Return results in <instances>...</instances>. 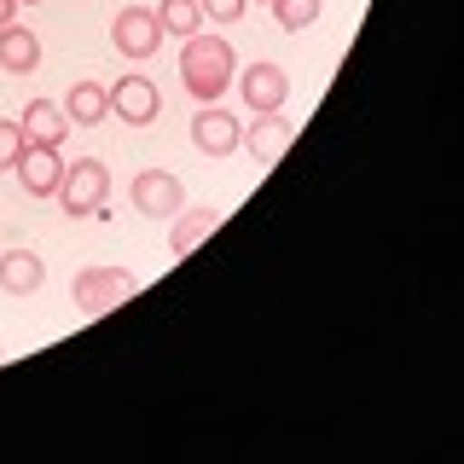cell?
Instances as JSON below:
<instances>
[{
  "label": "cell",
  "mask_w": 464,
  "mask_h": 464,
  "mask_svg": "<svg viewBox=\"0 0 464 464\" xmlns=\"http://www.w3.org/2000/svg\"><path fill=\"white\" fill-rule=\"evenodd\" d=\"M232 70H238V58L221 35H186L180 47V87L198 99V105H215V99L232 87Z\"/></svg>",
  "instance_id": "cell-1"
},
{
  "label": "cell",
  "mask_w": 464,
  "mask_h": 464,
  "mask_svg": "<svg viewBox=\"0 0 464 464\" xmlns=\"http://www.w3.org/2000/svg\"><path fill=\"white\" fill-rule=\"evenodd\" d=\"M134 290H140V279H134L128 267H82L76 285H70V296H76V308H82L87 319H99V314L122 308Z\"/></svg>",
  "instance_id": "cell-2"
},
{
  "label": "cell",
  "mask_w": 464,
  "mask_h": 464,
  "mask_svg": "<svg viewBox=\"0 0 464 464\" xmlns=\"http://www.w3.org/2000/svg\"><path fill=\"white\" fill-rule=\"evenodd\" d=\"M105 192H111V169L99 157H82V163H64V180H58V203L64 215H99L105 209Z\"/></svg>",
  "instance_id": "cell-3"
},
{
  "label": "cell",
  "mask_w": 464,
  "mask_h": 464,
  "mask_svg": "<svg viewBox=\"0 0 464 464\" xmlns=\"http://www.w3.org/2000/svg\"><path fill=\"white\" fill-rule=\"evenodd\" d=\"M111 47L122 58H151L157 47H163V24H157V12L145 6H122L111 18Z\"/></svg>",
  "instance_id": "cell-4"
},
{
  "label": "cell",
  "mask_w": 464,
  "mask_h": 464,
  "mask_svg": "<svg viewBox=\"0 0 464 464\" xmlns=\"http://www.w3.org/2000/svg\"><path fill=\"white\" fill-rule=\"evenodd\" d=\"M134 209L151 215V221H169V215L186 209V186L169 169H140L134 174Z\"/></svg>",
  "instance_id": "cell-5"
},
{
  "label": "cell",
  "mask_w": 464,
  "mask_h": 464,
  "mask_svg": "<svg viewBox=\"0 0 464 464\" xmlns=\"http://www.w3.org/2000/svg\"><path fill=\"white\" fill-rule=\"evenodd\" d=\"M290 140H296V122H285L279 111H261L256 122L244 128V140H238V145L256 157V169H273V163H279V157L290 151Z\"/></svg>",
  "instance_id": "cell-6"
},
{
  "label": "cell",
  "mask_w": 464,
  "mask_h": 464,
  "mask_svg": "<svg viewBox=\"0 0 464 464\" xmlns=\"http://www.w3.org/2000/svg\"><path fill=\"white\" fill-rule=\"evenodd\" d=\"M24 180L29 198H58V180H64V157H58V145H24L18 169H12Z\"/></svg>",
  "instance_id": "cell-7"
},
{
  "label": "cell",
  "mask_w": 464,
  "mask_h": 464,
  "mask_svg": "<svg viewBox=\"0 0 464 464\" xmlns=\"http://www.w3.org/2000/svg\"><path fill=\"white\" fill-rule=\"evenodd\" d=\"M238 93H244V105H250L256 116L261 111H279L285 99H290V76L279 64H244L238 70Z\"/></svg>",
  "instance_id": "cell-8"
},
{
  "label": "cell",
  "mask_w": 464,
  "mask_h": 464,
  "mask_svg": "<svg viewBox=\"0 0 464 464\" xmlns=\"http://www.w3.org/2000/svg\"><path fill=\"white\" fill-rule=\"evenodd\" d=\"M111 111L122 116L128 128H145V122H157V111H163V93H157L145 76H122L111 87Z\"/></svg>",
  "instance_id": "cell-9"
},
{
  "label": "cell",
  "mask_w": 464,
  "mask_h": 464,
  "mask_svg": "<svg viewBox=\"0 0 464 464\" xmlns=\"http://www.w3.org/2000/svg\"><path fill=\"white\" fill-rule=\"evenodd\" d=\"M238 140H244V122H238V116H227V111H215V105L198 111L192 145H198L203 157H232V151H238Z\"/></svg>",
  "instance_id": "cell-10"
},
{
  "label": "cell",
  "mask_w": 464,
  "mask_h": 464,
  "mask_svg": "<svg viewBox=\"0 0 464 464\" xmlns=\"http://www.w3.org/2000/svg\"><path fill=\"white\" fill-rule=\"evenodd\" d=\"M18 128H24V140H29V145H64V134H70V116H64V105L29 99L24 116H18Z\"/></svg>",
  "instance_id": "cell-11"
},
{
  "label": "cell",
  "mask_w": 464,
  "mask_h": 464,
  "mask_svg": "<svg viewBox=\"0 0 464 464\" xmlns=\"http://www.w3.org/2000/svg\"><path fill=\"white\" fill-rule=\"evenodd\" d=\"M41 279H47V267H41L35 250H0V290H12V296H35Z\"/></svg>",
  "instance_id": "cell-12"
},
{
  "label": "cell",
  "mask_w": 464,
  "mask_h": 464,
  "mask_svg": "<svg viewBox=\"0 0 464 464\" xmlns=\"http://www.w3.org/2000/svg\"><path fill=\"white\" fill-rule=\"evenodd\" d=\"M35 64H41V41H35V29L6 24V29H0V70H6V76H29Z\"/></svg>",
  "instance_id": "cell-13"
},
{
  "label": "cell",
  "mask_w": 464,
  "mask_h": 464,
  "mask_svg": "<svg viewBox=\"0 0 464 464\" xmlns=\"http://www.w3.org/2000/svg\"><path fill=\"white\" fill-rule=\"evenodd\" d=\"M221 227V209H186L174 215V232H169V256H192L209 232Z\"/></svg>",
  "instance_id": "cell-14"
},
{
  "label": "cell",
  "mask_w": 464,
  "mask_h": 464,
  "mask_svg": "<svg viewBox=\"0 0 464 464\" xmlns=\"http://www.w3.org/2000/svg\"><path fill=\"white\" fill-rule=\"evenodd\" d=\"M64 116H70V122H82V128H99L111 116V87L76 82V87H70V99H64Z\"/></svg>",
  "instance_id": "cell-15"
},
{
  "label": "cell",
  "mask_w": 464,
  "mask_h": 464,
  "mask_svg": "<svg viewBox=\"0 0 464 464\" xmlns=\"http://www.w3.org/2000/svg\"><path fill=\"white\" fill-rule=\"evenodd\" d=\"M157 24H163V35H198L203 29V6L198 0H163V6H157Z\"/></svg>",
  "instance_id": "cell-16"
},
{
  "label": "cell",
  "mask_w": 464,
  "mask_h": 464,
  "mask_svg": "<svg viewBox=\"0 0 464 464\" xmlns=\"http://www.w3.org/2000/svg\"><path fill=\"white\" fill-rule=\"evenodd\" d=\"M319 6H325V0H273V18H279L285 35H302V29L319 18Z\"/></svg>",
  "instance_id": "cell-17"
},
{
  "label": "cell",
  "mask_w": 464,
  "mask_h": 464,
  "mask_svg": "<svg viewBox=\"0 0 464 464\" xmlns=\"http://www.w3.org/2000/svg\"><path fill=\"white\" fill-rule=\"evenodd\" d=\"M24 128L18 122H6V116H0V174H6V169H18V157H24Z\"/></svg>",
  "instance_id": "cell-18"
},
{
  "label": "cell",
  "mask_w": 464,
  "mask_h": 464,
  "mask_svg": "<svg viewBox=\"0 0 464 464\" xmlns=\"http://www.w3.org/2000/svg\"><path fill=\"white\" fill-rule=\"evenodd\" d=\"M198 6H203V18H215V24H238L250 0H198Z\"/></svg>",
  "instance_id": "cell-19"
},
{
  "label": "cell",
  "mask_w": 464,
  "mask_h": 464,
  "mask_svg": "<svg viewBox=\"0 0 464 464\" xmlns=\"http://www.w3.org/2000/svg\"><path fill=\"white\" fill-rule=\"evenodd\" d=\"M12 12H18V0H0V29L12 24Z\"/></svg>",
  "instance_id": "cell-20"
},
{
  "label": "cell",
  "mask_w": 464,
  "mask_h": 464,
  "mask_svg": "<svg viewBox=\"0 0 464 464\" xmlns=\"http://www.w3.org/2000/svg\"><path fill=\"white\" fill-rule=\"evenodd\" d=\"M18 6H47V0H18Z\"/></svg>",
  "instance_id": "cell-21"
}]
</instances>
